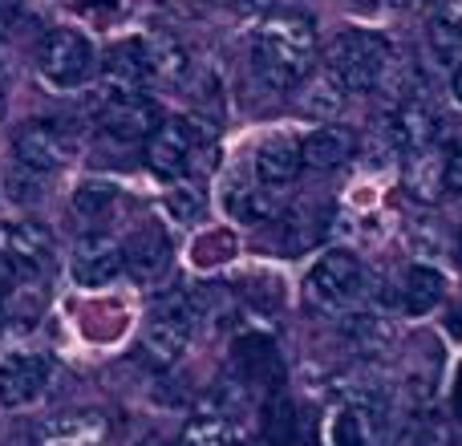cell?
<instances>
[{"label": "cell", "mask_w": 462, "mask_h": 446, "mask_svg": "<svg viewBox=\"0 0 462 446\" xmlns=\"http://www.w3.org/2000/svg\"><path fill=\"white\" fill-rule=\"evenodd\" d=\"M106 442V418L97 410H78L41 423L37 446H102Z\"/></svg>", "instance_id": "16"}, {"label": "cell", "mask_w": 462, "mask_h": 446, "mask_svg": "<svg viewBox=\"0 0 462 446\" xmlns=\"http://www.w3.org/2000/svg\"><path fill=\"white\" fill-rule=\"evenodd\" d=\"M183 446H236V426L227 414H199L187 423Z\"/></svg>", "instance_id": "24"}, {"label": "cell", "mask_w": 462, "mask_h": 446, "mask_svg": "<svg viewBox=\"0 0 462 446\" xmlns=\"http://www.w3.org/2000/svg\"><path fill=\"white\" fill-rule=\"evenodd\" d=\"M231 374L239 377L244 386H268L276 390L284 369H280V353L268 337L260 333H247L236 341V353H231Z\"/></svg>", "instance_id": "12"}, {"label": "cell", "mask_w": 462, "mask_h": 446, "mask_svg": "<svg viewBox=\"0 0 462 446\" xmlns=\"http://www.w3.org/2000/svg\"><path fill=\"white\" fill-rule=\"evenodd\" d=\"M325 70L341 81L349 94H369L385 81L390 70V41L369 29H345L328 41Z\"/></svg>", "instance_id": "2"}, {"label": "cell", "mask_w": 462, "mask_h": 446, "mask_svg": "<svg viewBox=\"0 0 462 446\" xmlns=\"http://www.w3.org/2000/svg\"><path fill=\"white\" fill-rule=\"evenodd\" d=\"M353 5H357V8H377L382 0H353Z\"/></svg>", "instance_id": "38"}, {"label": "cell", "mask_w": 462, "mask_h": 446, "mask_svg": "<svg viewBox=\"0 0 462 446\" xmlns=\"http://www.w3.org/2000/svg\"><path fill=\"white\" fill-rule=\"evenodd\" d=\"M263 439L272 446H292L296 442V406L284 394H272L268 410H263Z\"/></svg>", "instance_id": "25"}, {"label": "cell", "mask_w": 462, "mask_h": 446, "mask_svg": "<svg viewBox=\"0 0 462 446\" xmlns=\"http://www.w3.org/2000/svg\"><path fill=\"white\" fill-rule=\"evenodd\" d=\"M191 333H195V325H187V321H171V317L151 312L143 325V337H138V349H143V358L151 361V366L171 369L187 353Z\"/></svg>", "instance_id": "14"}, {"label": "cell", "mask_w": 462, "mask_h": 446, "mask_svg": "<svg viewBox=\"0 0 462 446\" xmlns=\"http://www.w3.org/2000/svg\"><path fill=\"white\" fill-rule=\"evenodd\" d=\"M138 41V57H143V70L151 78V86H183L187 73H191V57L179 45L171 33H143Z\"/></svg>", "instance_id": "11"}, {"label": "cell", "mask_w": 462, "mask_h": 446, "mask_svg": "<svg viewBox=\"0 0 462 446\" xmlns=\"http://www.w3.org/2000/svg\"><path fill=\"white\" fill-rule=\"evenodd\" d=\"M345 94H349V89H345L328 70L309 73V78H304L300 86H296V110H300L304 118H320V122H328V118H337V114H341Z\"/></svg>", "instance_id": "20"}, {"label": "cell", "mask_w": 462, "mask_h": 446, "mask_svg": "<svg viewBox=\"0 0 462 446\" xmlns=\"http://www.w3.org/2000/svg\"><path fill=\"white\" fill-rule=\"evenodd\" d=\"M244 5H252V8H268L272 0H244Z\"/></svg>", "instance_id": "39"}, {"label": "cell", "mask_w": 462, "mask_h": 446, "mask_svg": "<svg viewBox=\"0 0 462 446\" xmlns=\"http://www.w3.org/2000/svg\"><path fill=\"white\" fill-rule=\"evenodd\" d=\"M49 358L41 353H13V358L0 361V406L8 410H21L29 402H37L49 386Z\"/></svg>", "instance_id": "9"}, {"label": "cell", "mask_w": 462, "mask_h": 446, "mask_svg": "<svg viewBox=\"0 0 462 446\" xmlns=\"http://www.w3.org/2000/svg\"><path fill=\"white\" fill-rule=\"evenodd\" d=\"M455 414H458V423H462V369H458V377H455Z\"/></svg>", "instance_id": "35"}, {"label": "cell", "mask_w": 462, "mask_h": 446, "mask_svg": "<svg viewBox=\"0 0 462 446\" xmlns=\"http://www.w3.org/2000/svg\"><path fill=\"white\" fill-rule=\"evenodd\" d=\"M442 146H447V183L450 191H462V126Z\"/></svg>", "instance_id": "32"}, {"label": "cell", "mask_w": 462, "mask_h": 446, "mask_svg": "<svg viewBox=\"0 0 462 446\" xmlns=\"http://www.w3.org/2000/svg\"><path fill=\"white\" fill-rule=\"evenodd\" d=\"M162 114L146 94H106L97 106V126L114 143H146L159 130Z\"/></svg>", "instance_id": "7"}, {"label": "cell", "mask_w": 462, "mask_h": 446, "mask_svg": "<svg viewBox=\"0 0 462 446\" xmlns=\"http://www.w3.org/2000/svg\"><path fill=\"white\" fill-rule=\"evenodd\" d=\"M227 208L231 216H236L239 223H268L280 216V208H284V200H280L276 187L260 183V187H236V191L227 195Z\"/></svg>", "instance_id": "23"}, {"label": "cell", "mask_w": 462, "mask_h": 446, "mask_svg": "<svg viewBox=\"0 0 462 446\" xmlns=\"http://www.w3.org/2000/svg\"><path fill=\"white\" fill-rule=\"evenodd\" d=\"M122 264H126L122 244L114 236H106V231H89V236H81L78 247H73V256H69V272L81 288L110 284V280L122 272Z\"/></svg>", "instance_id": "8"}, {"label": "cell", "mask_w": 462, "mask_h": 446, "mask_svg": "<svg viewBox=\"0 0 462 446\" xmlns=\"http://www.w3.org/2000/svg\"><path fill=\"white\" fill-rule=\"evenodd\" d=\"M37 70L53 89H78L102 70L94 41L78 29H49L37 49Z\"/></svg>", "instance_id": "3"}, {"label": "cell", "mask_w": 462, "mask_h": 446, "mask_svg": "<svg viewBox=\"0 0 462 446\" xmlns=\"http://www.w3.org/2000/svg\"><path fill=\"white\" fill-rule=\"evenodd\" d=\"M434 118H439V114H434L430 98H426L422 89H414L410 98H402L398 114H393V138H398L402 151H414V146L434 143V135H439Z\"/></svg>", "instance_id": "18"}, {"label": "cell", "mask_w": 462, "mask_h": 446, "mask_svg": "<svg viewBox=\"0 0 462 446\" xmlns=\"http://www.w3.org/2000/svg\"><path fill=\"white\" fill-rule=\"evenodd\" d=\"M455 98H458V106H462V65L455 70Z\"/></svg>", "instance_id": "37"}, {"label": "cell", "mask_w": 462, "mask_h": 446, "mask_svg": "<svg viewBox=\"0 0 462 446\" xmlns=\"http://www.w3.org/2000/svg\"><path fill=\"white\" fill-rule=\"evenodd\" d=\"M361 280H365V272H361V260H357V256L345 252V247H333V252H325V256H320V260L309 268L304 293H309L312 304H320V309L337 312V309H345V304L357 301Z\"/></svg>", "instance_id": "4"}, {"label": "cell", "mask_w": 462, "mask_h": 446, "mask_svg": "<svg viewBox=\"0 0 462 446\" xmlns=\"http://www.w3.org/2000/svg\"><path fill=\"white\" fill-rule=\"evenodd\" d=\"M426 41H430V53L439 65H462V29L450 21H442V16H434L430 29H426Z\"/></svg>", "instance_id": "26"}, {"label": "cell", "mask_w": 462, "mask_h": 446, "mask_svg": "<svg viewBox=\"0 0 462 446\" xmlns=\"http://www.w3.org/2000/svg\"><path fill=\"white\" fill-rule=\"evenodd\" d=\"M13 151H16L21 167L53 175V171L69 167V163L78 159V138H73L69 130H61L57 122H29V126L16 130Z\"/></svg>", "instance_id": "6"}, {"label": "cell", "mask_w": 462, "mask_h": 446, "mask_svg": "<svg viewBox=\"0 0 462 446\" xmlns=\"http://www.w3.org/2000/svg\"><path fill=\"white\" fill-rule=\"evenodd\" d=\"M333 446H365V418L361 410H341L333 418Z\"/></svg>", "instance_id": "31"}, {"label": "cell", "mask_w": 462, "mask_h": 446, "mask_svg": "<svg viewBox=\"0 0 462 446\" xmlns=\"http://www.w3.org/2000/svg\"><path fill=\"white\" fill-rule=\"evenodd\" d=\"M78 8L89 16H114L118 13V0H78Z\"/></svg>", "instance_id": "33"}, {"label": "cell", "mask_w": 462, "mask_h": 446, "mask_svg": "<svg viewBox=\"0 0 462 446\" xmlns=\"http://www.w3.org/2000/svg\"><path fill=\"white\" fill-rule=\"evenodd\" d=\"M0 118H5V94H0Z\"/></svg>", "instance_id": "42"}, {"label": "cell", "mask_w": 462, "mask_h": 446, "mask_svg": "<svg viewBox=\"0 0 462 446\" xmlns=\"http://www.w3.org/2000/svg\"><path fill=\"white\" fill-rule=\"evenodd\" d=\"M195 154H199V130L187 118H162L159 130L143 143L146 167L159 179H183L191 171Z\"/></svg>", "instance_id": "5"}, {"label": "cell", "mask_w": 462, "mask_h": 446, "mask_svg": "<svg viewBox=\"0 0 462 446\" xmlns=\"http://www.w3.org/2000/svg\"><path fill=\"white\" fill-rule=\"evenodd\" d=\"M122 256H126V276L134 280V284H159L162 276H167V268H171V239L162 236L159 228H146V231H138L134 239H130L126 247H122Z\"/></svg>", "instance_id": "13"}, {"label": "cell", "mask_w": 462, "mask_h": 446, "mask_svg": "<svg viewBox=\"0 0 462 446\" xmlns=\"http://www.w3.org/2000/svg\"><path fill=\"white\" fill-rule=\"evenodd\" d=\"M114 200H118V191H114V183H106V179H86V183H78V191H73V208L86 219L102 216Z\"/></svg>", "instance_id": "27"}, {"label": "cell", "mask_w": 462, "mask_h": 446, "mask_svg": "<svg viewBox=\"0 0 462 446\" xmlns=\"http://www.w3.org/2000/svg\"><path fill=\"white\" fill-rule=\"evenodd\" d=\"M304 151V167H317V171H333L345 167L357 151V135L349 126H317L312 135H304L300 143Z\"/></svg>", "instance_id": "19"}, {"label": "cell", "mask_w": 462, "mask_h": 446, "mask_svg": "<svg viewBox=\"0 0 462 446\" xmlns=\"http://www.w3.org/2000/svg\"><path fill=\"white\" fill-rule=\"evenodd\" d=\"M97 73H102L106 94H143V89L151 86V78H146V70H143V57H138V41L134 37L110 45V53H106V61H102V70Z\"/></svg>", "instance_id": "17"}, {"label": "cell", "mask_w": 462, "mask_h": 446, "mask_svg": "<svg viewBox=\"0 0 462 446\" xmlns=\"http://www.w3.org/2000/svg\"><path fill=\"white\" fill-rule=\"evenodd\" d=\"M143 446H167V442H159V439H146Z\"/></svg>", "instance_id": "41"}, {"label": "cell", "mask_w": 462, "mask_h": 446, "mask_svg": "<svg viewBox=\"0 0 462 446\" xmlns=\"http://www.w3.org/2000/svg\"><path fill=\"white\" fill-rule=\"evenodd\" d=\"M199 5H231V0H199Z\"/></svg>", "instance_id": "40"}, {"label": "cell", "mask_w": 462, "mask_h": 446, "mask_svg": "<svg viewBox=\"0 0 462 446\" xmlns=\"http://www.w3.org/2000/svg\"><path fill=\"white\" fill-rule=\"evenodd\" d=\"M236 446H272L268 439H236Z\"/></svg>", "instance_id": "36"}, {"label": "cell", "mask_w": 462, "mask_h": 446, "mask_svg": "<svg viewBox=\"0 0 462 446\" xmlns=\"http://www.w3.org/2000/svg\"><path fill=\"white\" fill-rule=\"evenodd\" d=\"M0 304H5V293H0Z\"/></svg>", "instance_id": "44"}, {"label": "cell", "mask_w": 462, "mask_h": 446, "mask_svg": "<svg viewBox=\"0 0 462 446\" xmlns=\"http://www.w3.org/2000/svg\"><path fill=\"white\" fill-rule=\"evenodd\" d=\"M434 16H442V21H450L462 29V0H439V13Z\"/></svg>", "instance_id": "34"}, {"label": "cell", "mask_w": 462, "mask_h": 446, "mask_svg": "<svg viewBox=\"0 0 462 446\" xmlns=\"http://www.w3.org/2000/svg\"><path fill=\"white\" fill-rule=\"evenodd\" d=\"M317 65V24L304 13H276L252 41V70L268 89H296Z\"/></svg>", "instance_id": "1"}, {"label": "cell", "mask_w": 462, "mask_h": 446, "mask_svg": "<svg viewBox=\"0 0 462 446\" xmlns=\"http://www.w3.org/2000/svg\"><path fill=\"white\" fill-rule=\"evenodd\" d=\"M167 211L179 223H191L208 211V195L199 187H175V191H167Z\"/></svg>", "instance_id": "29"}, {"label": "cell", "mask_w": 462, "mask_h": 446, "mask_svg": "<svg viewBox=\"0 0 462 446\" xmlns=\"http://www.w3.org/2000/svg\"><path fill=\"white\" fill-rule=\"evenodd\" d=\"M442 296H447V280H442L439 268H426V264H414V268H406V276H402L398 304L410 312V317H422V312H430L434 304H442Z\"/></svg>", "instance_id": "22"}, {"label": "cell", "mask_w": 462, "mask_h": 446, "mask_svg": "<svg viewBox=\"0 0 462 446\" xmlns=\"http://www.w3.org/2000/svg\"><path fill=\"white\" fill-rule=\"evenodd\" d=\"M458 252H462V231H458Z\"/></svg>", "instance_id": "43"}, {"label": "cell", "mask_w": 462, "mask_h": 446, "mask_svg": "<svg viewBox=\"0 0 462 446\" xmlns=\"http://www.w3.org/2000/svg\"><path fill=\"white\" fill-rule=\"evenodd\" d=\"M5 187H8V195H13L16 203H24V200H41V195H45V175H41V171H29V167H21V163H16V167L5 175Z\"/></svg>", "instance_id": "30"}, {"label": "cell", "mask_w": 462, "mask_h": 446, "mask_svg": "<svg viewBox=\"0 0 462 446\" xmlns=\"http://www.w3.org/2000/svg\"><path fill=\"white\" fill-rule=\"evenodd\" d=\"M402 187L410 191V200L418 203H439L450 191L447 183V146L442 143H426L406 151L402 159Z\"/></svg>", "instance_id": "10"}, {"label": "cell", "mask_w": 462, "mask_h": 446, "mask_svg": "<svg viewBox=\"0 0 462 446\" xmlns=\"http://www.w3.org/2000/svg\"><path fill=\"white\" fill-rule=\"evenodd\" d=\"M304 167V151L292 135H272L255 146V179L268 187H284L300 175Z\"/></svg>", "instance_id": "15"}, {"label": "cell", "mask_w": 462, "mask_h": 446, "mask_svg": "<svg viewBox=\"0 0 462 446\" xmlns=\"http://www.w3.org/2000/svg\"><path fill=\"white\" fill-rule=\"evenodd\" d=\"M345 329H349V337H353V341H357L361 349H369V353L385 349V345L393 341V329L385 325L382 317H353Z\"/></svg>", "instance_id": "28"}, {"label": "cell", "mask_w": 462, "mask_h": 446, "mask_svg": "<svg viewBox=\"0 0 462 446\" xmlns=\"http://www.w3.org/2000/svg\"><path fill=\"white\" fill-rule=\"evenodd\" d=\"M8 256L21 264V272H37L49 264L53 256V231L45 228L41 219H21L8 228Z\"/></svg>", "instance_id": "21"}]
</instances>
